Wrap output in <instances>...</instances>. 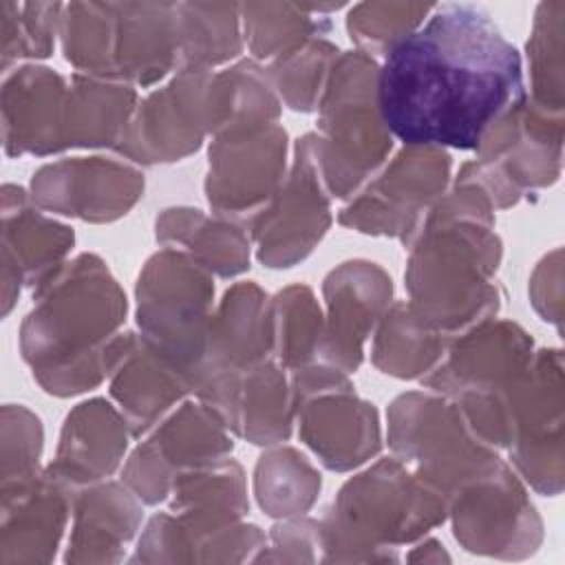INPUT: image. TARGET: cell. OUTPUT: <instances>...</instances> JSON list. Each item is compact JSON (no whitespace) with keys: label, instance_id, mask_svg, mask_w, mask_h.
<instances>
[{"label":"cell","instance_id":"obj_1","mask_svg":"<svg viewBox=\"0 0 565 565\" xmlns=\"http://www.w3.org/2000/svg\"><path fill=\"white\" fill-rule=\"evenodd\" d=\"M527 97L519 49L470 2L435 4L380 64L377 102L404 146L477 150L488 128Z\"/></svg>","mask_w":565,"mask_h":565},{"label":"cell","instance_id":"obj_2","mask_svg":"<svg viewBox=\"0 0 565 565\" xmlns=\"http://www.w3.org/2000/svg\"><path fill=\"white\" fill-rule=\"evenodd\" d=\"M128 298L97 254H77L33 291L20 353L44 393L73 397L108 380L130 331Z\"/></svg>","mask_w":565,"mask_h":565},{"label":"cell","instance_id":"obj_3","mask_svg":"<svg viewBox=\"0 0 565 565\" xmlns=\"http://www.w3.org/2000/svg\"><path fill=\"white\" fill-rule=\"evenodd\" d=\"M406 247L408 302L426 322L455 338L497 316L501 289L494 274L503 243L494 227L448 216L430 205Z\"/></svg>","mask_w":565,"mask_h":565},{"label":"cell","instance_id":"obj_4","mask_svg":"<svg viewBox=\"0 0 565 565\" xmlns=\"http://www.w3.org/2000/svg\"><path fill=\"white\" fill-rule=\"evenodd\" d=\"M448 519V499L397 457H382L342 483L322 516L324 563L397 561L395 550Z\"/></svg>","mask_w":565,"mask_h":565},{"label":"cell","instance_id":"obj_5","mask_svg":"<svg viewBox=\"0 0 565 565\" xmlns=\"http://www.w3.org/2000/svg\"><path fill=\"white\" fill-rule=\"evenodd\" d=\"M380 64L353 49L342 51L318 104L316 146L331 199L355 196L388 161L393 135L377 102Z\"/></svg>","mask_w":565,"mask_h":565},{"label":"cell","instance_id":"obj_6","mask_svg":"<svg viewBox=\"0 0 565 565\" xmlns=\"http://www.w3.org/2000/svg\"><path fill=\"white\" fill-rule=\"evenodd\" d=\"M139 335L192 384L214 311V276L192 256L161 247L141 267L135 285Z\"/></svg>","mask_w":565,"mask_h":565},{"label":"cell","instance_id":"obj_7","mask_svg":"<svg viewBox=\"0 0 565 565\" xmlns=\"http://www.w3.org/2000/svg\"><path fill=\"white\" fill-rule=\"evenodd\" d=\"M386 424L393 457L446 499L499 459L497 448L472 433L459 406L435 391L397 395L388 404Z\"/></svg>","mask_w":565,"mask_h":565},{"label":"cell","instance_id":"obj_8","mask_svg":"<svg viewBox=\"0 0 565 565\" xmlns=\"http://www.w3.org/2000/svg\"><path fill=\"white\" fill-rule=\"evenodd\" d=\"M300 441L333 472H349L382 450L377 408L355 393L349 373L311 362L289 373Z\"/></svg>","mask_w":565,"mask_h":565},{"label":"cell","instance_id":"obj_9","mask_svg":"<svg viewBox=\"0 0 565 565\" xmlns=\"http://www.w3.org/2000/svg\"><path fill=\"white\" fill-rule=\"evenodd\" d=\"M448 516L452 536L472 554L516 561L532 556L543 541L525 481L501 457L448 497Z\"/></svg>","mask_w":565,"mask_h":565},{"label":"cell","instance_id":"obj_10","mask_svg":"<svg viewBox=\"0 0 565 565\" xmlns=\"http://www.w3.org/2000/svg\"><path fill=\"white\" fill-rule=\"evenodd\" d=\"M514 472L539 494L556 497L565 481V382L563 351L536 349L512 388Z\"/></svg>","mask_w":565,"mask_h":565},{"label":"cell","instance_id":"obj_11","mask_svg":"<svg viewBox=\"0 0 565 565\" xmlns=\"http://www.w3.org/2000/svg\"><path fill=\"white\" fill-rule=\"evenodd\" d=\"M452 159L435 146H404L340 210L338 223L369 236H415L424 214L446 192Z\"/></svg>","mask_w":565,"mask_h":565},{"label":"cell","instance_id":"obj_12","mask_svg":"<svg viewBox=\"0 0 565 565\" xmlns=\"http://www.w3.org/2000/svg\"><path fill=\"white\" fill-rule=\"evenodd\" d=\"M331 201L316 132H307L294 143V159L280 188L249 221L256 258L269 269H287L311 256L333 223Z\"/></svg>","mask_w":565,"mask_h":565},{"label":"cell","instance_id":"obj_13","mask_svg":"<svg viewBox=\"0 0 565 565\" xmlns=\"http://www.w3.org/2000/svg\"><path fill=\"white\" fill-rule=\"evenodd\" d=\"M232 450V433L218 413L201 399H183L132 448L121 481L143 505H157L183 470L225 459Z\"/></svg>","mask_w":565,"mask_h":565},{"label":"cell","instance_id":"obj_14","mask_svg":"<svg viewBox=\"0 0 565 565\" xmlns=\"http://www.w3.org/2000/svg\"><path fill=\"white\" fill-rule=\"evenodd\" d=\"M289 137L280 124L214 137L207 146L205 199L212 214L249 221L280 188L289 163Z\"/></svg>","mask_w":565,"mask_h":565},{"label":"cell","instance_id":"obj_15","mask_svg":"<svg viewBox=\"0 0 565 565\" xmlns=\"http://www.w3.org/2000/svg\"><path fill=\"white\" fill-rule=\"evenodd\" d=\"M214 71H177L152 88L130 117L113 152L135 166L174 163L194 154L207 132L205 95Z\"/></svg>","mask_w":565,"mask_h":565},{"label":"cell","instance_id":"obj_16","mask_svg":"<svg viewBox=\"0 0 565 565\" xmlns=\"http://www.w3.org/2000/svg\"><path fill=\"white\" fill-rule=\"evenodd\" d=\"M139 166L121 157H64L40 166L29 183L38 207L86 223H113L143 196Z\"/></svg>","mask_w":565,"mask_h":565},{"label":"cell","instance_id":"obj_17","mask_svg":"<svg viewBox=\"0 0 565 565\" xmlns=\"http://www.w3.org/2000/svg\"><path fill=\"white\" fill-rule=\"evenodd\" d=\"M271 355L269 296L254 282H234L210 316L194 397L214 408L227 386Z\"/></svg>","mask_w":565,"mask_h":565},{"label":"cell","instance_id":"obj_18","mask_svg":"<svg viewBox=\"0 0 565 565\" xmlns=\"http://www.w3.org/2000/svg\"><path fill=\"white\" fill-rule=\"evenodd\" d=\"M534 351V340L521 324L492 316L455 335L437 369L419 382L448 399L505 393L521 380Z\"/></svg>","mask_w":565,"mask_h":565},{"label":"cell","instance_id":"obj_19","mask_svg":"<svg viewBox=\"0 0 565 565\" xmlns=\"http://www.w3.org/2000/svg\"><path fill=\"white\" fill-rule=\"evenodd\" d=\"M324 338L320 362L355 373L366 340L393 302V280L373 260L353 258L333 267L322 280Z\"/></svg>","mask_w":565,"mask_h":565},{"label":"cell","instance_id":"obj_20","mask_svg":"<svg viewBox=\"0 0 565 565\" xmlns=\"http://www.w3.org/2000/svg\"><path fill=\"white\" fill-rule=\"evenodd\" d=\"M75 232L38 207L22 185H2V313L26 285L38 291L66 263Z\"/></svg>","mask_w":565,"mask_h":565},{"label":"cell","instance_id":"obj_21","mask_svg":"<svg viewBox=\"0 0 565 565\" xmlns=\"http://www.w3.org/2000/svg\"><path fill=\"white\" fill-rule=\"evenodd\" d=\"M68 79L42 64H20L2 79V141L7 157L64 152Z\"/></svg>","mask_w":565,"mask_h":565},{"label":"cell","instance_id":"obj_22","mask_svg":"<svg viewBox=\"0 0 565 565\" xmlns=\"http://www.w3.org/2000/svg\"><path fill=\"white\" fill-rule=\"evenodd\" d=\"M132 437L121 411L104 397L79 402L64 417L57 450L46 470L71 490L110 479Z\"/></svg>","mask_w":565,"mask_h":565},{"label":"cell","instance_id":"obj_23","mask_svg":"<svg viewBox=\"0 0 565 565\" xmlns=\"http://www.w3.org/2000/svg\"><path fill=\"white\" fill-rule=\"evenodd\" d=\"M2 494L0 563H49L73 514L75 490L46 468L29 483Z\"/></svg>","mask_w":565,"mask_h":565},{"label":"cell","instance_id":"obj_24","mask_svg":"<svg viewBox=\"0 0 565 565\" xmlns=\"http://www.w3.org/2000/svg\"><path fill=\"white\" fill-rule=\"evenodd\" d=\"M108 391L126 417L132 439H141L192 395V384L185 373L154 351L139 331H130L108 375Z\"/></svg>","mask_w":565,"mask_h":565},{"label":"cell","instance_id":"obj_25","mask_svg":"<svg viewBox=\"0 0 565 565\" xmlns=\"http://www.w3.org/2000/svg\"><path fill=\"white\" fill-rule=\"evenodd\" d=\"M110 79L146 88L177 73V2H113Z\"/></svg>","mask_w":565,"mask_h":565},{"label":"cell","instance_id":"obj_26","mask_svg":"<svg viewBox=\"0 0 565 565\" xmlns=\"http://www.w3.org/2000/svg\"><path fill=\"white\" fill-rule=\"evenodd\" d=\"M141 501L124 481H99L73 497L66 563H117L137 536Z\"/></svg>","mask_w":565,"mask_h":565},{"label":"cell","instance_id":"obj_27","mask_svg":"<svg viewBox=\"0 0 565 565\" xmlns=\"http://www.w3.org/2000/svg\"><path fill=\"white\" fill-rule=\"evenodd\" d=\"M170 512L196 543L236 525L249 510L243 466L230 457L183 470L170 492Z\"/></svg>","mask_w":565,"mask_h":565},{"label":"cell","instance_id":"obj_28","mask_svg":"<svg viewBox=\"0 0 565 565\" xmlns=\"http://www.w3.org/2000/svg\"><path fill=\"white\" fill-rule=\"evenodd\" d=\"M234 437L254 446H278L291 437L294 402L287 371L267 358L241 373L216 406Z\"/></svg>","mask_w":565,"mask_h":565},{"label":"cell","instance_id":"obj_29","mask_svg":"<svg viewBox=\"0 0 565 565\" xmlns=\"http://www.w3.org/2000/svg\"><path fill=\"white\" fill-rule=\"evenodd\" d=\"M154 238L161 247L185 252L212 276L225 280L249 269V227L234 218L205 214L199 207L174 205L161 210L157 216Z\"/></svg>","mask_w":565,"mask_h":565},{"label":"cell","instance_id":"obj_30","mask_svg":"<svg viewBox=\"0 0 565 565\" xmlns=\"http://www.w3.org/2000/svg\"><path fill=\"white\" fill-rule=\"evenodd\" d=\"M137 104L139 93L128 84L73 73L64 104V150H113L124 137Z\"/></svg>","mask_w":565,"mask_h":565},{"label":"cell","instance_id":"obj_31","mask_svg":"<svg viewBox=\"0 0 565 565\" xmlns=\"http://www.w3.org/2000/svg\"><path fill=\"white\" fill-rule=\"evenodd\" d=\"M280 113V97L260 62L236 60L227 68L212 73L205 95L212 139L278 124Z\"/></svg>","mask_w":565,"mask_h":565},{"label":"cell","instance_id":"obj_32","mask_svg":"<svg viewBox=\"0 0 565 565\" xmlns=\"http://www.w3.org/2000/svg\"><path fill=\"white\" fill-rule=\"evenodd\" d=\"M452 338L426 322L408 300L391 302L373 331V366L397 380H424L444 360Z\"/></svg>","mask_w":565,"mask_h":565},{"label":"cell","instance_id":"obj_33","mask_svg":"<svg viewBox=\"0 0 565 565\" xmlns=\"http://www.w3.org/2000/svg\"><path fill=\"white\" fill-rule=\"evenodd\" d=\"M177 71H214L245 49L241 4L177 2Z\"/></svg>","mask_w":565,"mask_h":565},{"label":"cell","instance_id":"obj_34","mask_svg":"<svg viewBox=\"0 0 565 565\" xmlns=\"http://www.w3.org/2000/svg\"><path fill=\"white\" fill-rule=\"evenodd\" d=\"M320 488L318 468L291 446H269L254 466V497L271 519L307 514Z\"/></svg>","mask_w":565,"mask_h":565},{"label":"cell","instance_id":"obj_35","mask_svg":"<svg viewBox=\"0 0 565 565\" xmlns=\"http://www.w3.org/2000/svg\"><path fill=\"white\" fill-rule=\"evenodd\" d=\"M271 355L287 371L320 362L324 313L311 287L296 282L269 298Z\"/></svg>","mask_w":565,"mask_h":565},{"label":"cell","instance_id":"obj_36","mask_svg":"<svg viewBox=\"0 0 565 565\" xmlns=\"http://www.w3.org/2000/svg\"><path fill=\"white\" fill-rule=\"evenodd\" d=\"M243 40L252 60L274 62L316 38H329L331 20L294 2L241 4Z\"/></svg>","mask_w":565,"mask_h":565},{"label":"cell","instance_id":"obj_37","mask_svg":"<svg viewBox=\"0 0 565 565\" xmlns=\"http://www.w3.org/2000/svg\"><path fill=\"white\" fill-rule=\"evenodd\" d=\"M527 102L545 113L565 115V2H539L525 44Z\"/></svg>","mask_w":565,"mask_h":565},{"label":"cell","instance_id":"obj_38","mask_svg":"<svg viewBox=\"0 0 565 565\" xmlns=\"http://www.w3.org/2000/svg\"><path fill=\"white\" fill-rule=\"evenodd\" d=\"M113 26V2H68L62 7L60 46L75 73L110 79Z\"/></svg>","mask_w":565,"mask_h":565},{"label":"cell","instance_id":"obj_39","mask_svg":"<svg viewBox=\"0 0 565 565\" xmlns=\"http://www.w3.org/2000/svg\"><path fill=\"white\" fill-rule=\"evenodd\" d=\"M340 53L342 51L338 44H333L329 38H316L305 46L269 62L265 68L280 97V104L294 113L318 110L327 79Z\"/></svg>","mask_w":565,"mask_h":565},{"label":"cell","instance_id":"obj_40","mask_svg":"<svg viewBox=\"0 0 565 565\" xmlns=\"http://www.w3.org/2000/svg\"><path fill=\"white\" fill-rule=\"evenodd\" d=\"M60 2H0L2 73L20 60H44L60 38Z\"/></svg>","mask_w":565,"mask_h":565},{"label":"cell","instance_id":"obj_41","mask_svg":"<svg viewBox=\"0 0 565 565\" xmlns=\"http://www.w3.org/2000/svg\"><path fill=\"white\" fill-rule=\"evenodd\" d=\"M433 7L430 2H358L349 7L347 33L358 51L384 57L426 22Z\"/></svg>","mask_w":565,"mask_h":565},{"label":"cell","instance_id":"obj_42","mask_svg":"<svg viewBox=\"0 0 565 565\" xmlns=\"http://www.w3.org/2000/svg\"><path fill=\"white\" fill-rule=\"evenodd\" d=\"M44 448V428L35 413L22 404L2 406V479L0 492L15 490L33 481L44 468L40 466Z\"/></svg>","mask_w":565,"mask_h":565},{"label":"cell","instance_id":"obj_43","mask_svg":"<svg viewBox=\"0 0 565 565\" xmlns=\"http://www.w3.org/2000/svg\"><path fill=\"white\" fill-rule=\"evenodd\" d=\"M196 543L172 512L154 514L130 556V563H194Z\"/></svg>","mask_w":565,"mask_h":565},{"label":"cell","instance_id":"obj_44","mask_svg":"<svg viewBox=\"0 0 565 565\" xmlns=\"http://www.w3.org/2000/svg\"><path fill=\"white\" fill-rule=\"evenodd\" d=\"M322 558V525L320 521L300 516L280 519L267 536V547L256 561L313 563Z\"/></svg>","mask_w":565,"mask_h":565},{"label":"cell","instance_id":"obj_45","mask_svg":"<svg viewBox=\"0 0 565 565\" xmlns=\"http://www.w3.org/2000/svg\"><path fill=\"white\" fill-rule=\"evenodd\" d=\"M530 302L541 320L561 329L563 322V249L545 254L530 276Z\"/></svg>","mask_w":565,"mask_h":565},{"label":"cell","instance_id":"obj_46","mask_svg":"<svg viewBox=\"0 0 565 565\" xmlns=\"http://www.w3.org/2000/svg\"><path fill=\"white\" fill-rule=\"evenodd\" d=\"M406 561H424V563H439V561H450L446 554L444 545L437 539H424V543L415 545L413 552L406 554Z\"/></svg>","mask_w":565,"mask_h":565}]
</instances>
